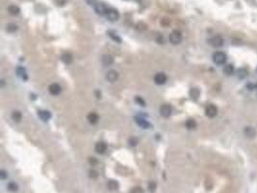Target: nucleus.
Listing matches in <instances>:
<instances>
[{"mask_svg": "<svg viewBox=\"0 0 257 193\" xmlns=\"http://www.w3.org/2000/svg\"><path fill=\"white\" fill-rule=\"evenodd\" d=\"M56 3H57V5H59V6H64V5L66 4V2H67V0H55Z\"/></svg>", "mask_w": 257, "mask_h": 193, "instance_id": "473e14b6", "label": "nucleus"}, {"mask_svg": "<svg viewBox=\"0 0 257 193\" xmlns=\"http://www.w3.org/2000/svg\"><path fill=\"white\" fill-rule=\"evenodd\" d=\"M86 2L89 4V5H93V6H95L96 4H97V0H85Z\"/></svg>", "mask_w": 257, "mask_h": 193, "instance_id": "2f4dec72", "label": "nucleus"}, {"mask_svg": "<svg viewBox=\"0 0 257 193\" xmlns=\"http://www.w3.org/2000/svg\"><path fill=\"white\" fill-rule=\"evenodd\" d=\"M135 100H136V102H137V103H139L140 105L146 106V101L142 100L141 96H136V98H135Z\"/></svg>", "mask_w": 257, "mask_h": 193, "instance_id": "c85d7f7f", "label": "nucleus"}, {"mask_svg": "<svg viewBox=\"0 0 257 193\" xmlns=\"http://www.w3.org/2000/svg\"><path fill=\"white\" fill-rule=\"evenodd\" d=\"M8 12L12 16H17V15L20 13V9L19 7L16 6V5H11V6L8 8Z\"/></svg>", "mask_w": 257, "mask_h": 193, "instance_id": "6ab92c4d", "label": "nucleus"}, {"mask_svg": "<svg viewBox=\"0 0 257 193\" xmlns=\"http://www.w3.org/2000/svg\"><path fill=\"white\" fill-rule=\"evenodd\" d=\"M90 162H91V164L95 165V164H96V162H97V160H96L95 157H91V158H90Z\"/></svg>", "mask_w": 257, "mask_h": 193, "instance_id": "f704fd0d", "label": "nucleus"}, {"mask_svg": "<svg viewBox=\"0 0 257 193\" xmlns=\"http://www.w3.org/2000/svg\"><path fill=\"white\" fill-rule=\"evenodd\" d=\"M101 61H102V64L104 66H111L114 63V58L111 56V55L105 54L103 55L102 58H101Z\"/></svg>", "mask_w": 257, "mask_h": 193, "instance_id": "2eb2a0df", "label": "nucleus"}, {"mask_svg": "<svg viewBox=\"0 0 257 193\" xmlns=\"http://www.w3.org/2000/svg\"><path fill=\"white\" fill-rule=\"evenodd\" d=\"M38 115H39L40 118L44 122L48 121L50 118H51V113L47 110H39L38 111Z\"/></svg>", "mask_w": 257, "mask_h": 193, "instance_id": "ddd939ff", "label": "nucleus"}, {"mask_svg": "<svg viewBox=\"0 0 257 193\" xmlns=\"http://www.w3.org/2000/svg\"><path fill=\"white\" fill-rule=\"evenodd\" d=\"M17 77L22 80L28 79V75H27L26 71H25V69H23L22 67H19L17 69Z\"/></svg>", "mask_w": 257, "mask_h": 193, "instance_id": "4468645a", "label": "nucleus"}, {"mask_svg": "<svg viewBox=\"0 0 257 193\" xmlns=\"http://www.w3.org/2000/svg\"><path fill=\"white\" fill-rule=\"evenodd\" d=\"M167 75L166 73H156V75L154 77V82L156 83L157 85H163L167 82Z\"/></svg>", "mask_w": 257, "mask_h": 193, "instance_id": "39448f33", "label": "nucleus"}, {"mask_svg": "<svg viewBox=\"0 0 257 193\" xmlns=\"http://www.w3.org/2000/svg\"><path fill=\"white\" fill-rule=\"evenodd\" d=\"M106 17L111 21H116V20H118L119 19V13L116 9L111 8V9H108V11H107Z\"/></svg>", "mask_w": 257, "mask_h": 193, "instance_id": "20e7f679", "label": "nucleus"}, {"mask_svg": "<svg viewBox=\"0 0 257 193\" xmlns=\"http://www.w3.org/2000/svg\"><path fill=\"white\" fill-rule=\"evenodd\" d=\"M12 119L15 122H17V123L20 122V121H21V119H22L21 112H19V111H17V110H15L14 112L12 113Z\"/></svg>", "mask_w": 257, "mask_h": 193, "instance_id": "aec40b11", "label": "nucleus"}, {"mask_svg": "<svg viewBox=\"0 0 257 193\" xmlns=\"http://www.w3.org/2000/svg\"><path fill=\"white\" fill-rule=\"evenodd\" d=\"M7 188H8L9 191L11 192H17L19 190V185H17V182H10L8 184H7Z\"/></svg>", "mask_w": 257, "mask_h": 193, "instance_id": "5701e85b", "label": "nucleus"}, {"mask_svg": "<svg viewBox=\"0 0 257 193\" xmlns=\"http://www.w3.org/2000/svg\"><path fill=\"white\" fill-rule=\"evenodd\" d=\"M170 42L172 45H178L182 42V33L177 30H174L170 34Z\"/></svg>", "mask_w": 257, "mask_h": 193, "instance_id": "f03ea898", "label": "nucleus"}, {"mask_svg": "<svg viewBox=\"0 0 257 193\" xmlns=\"http://www.w3.org/2000/svg\"><path fill=\"white\" fill-rule=\"evenodd\" d=\"M172 106L169 104H163L161 107H160V114L161 116H163L164 118H169V117L172 115Z\"/></svg>", "mask_w": 257, "mask_h": 193, "instance_id": "423d86ee", "label": "nucleus"}, {"mask_svg": "<svg viewBox=\"0 0 257 193\" xmlns=\"http://www.w3.org/2000/svg\"><path fill=\"white\" fill-rule=\"evenodd\" d=\"M226 59H227V57H226V54H225V53L222 52V51L215 52L213 54V61H214V63H215V64H217V65H223V64H225Z\"/></svg>", "mask_w": 257, "mask_h": 193, "instance_id": "f257e3e1", "label": "nucleus"}, {"mask_svg": "<svg viewBox=\"0 0 257 193\" xmlns=\"http://www.w3.org/2000/svg\"><path fill=\"white\" fill-rule=\"evenodd\" d=\"M119 78V73L115 70H111L106 73V79L110 82H115Z\"/></svg>", "mask_w": 257, "mask_h": 193, "instance_id": "9d476101", "label": "nucleus"}, {"mask_svg": "<svg viewBox=\"0 0 257 193\" xmlns=\"http://www.w3.org/2000/svg\"><path fill=\"white\" fill-rule=\"evenodd\" d=\"M95 151L99 154H105V152L107 151V145L104 142H98L95 146Z\"/></svg>", "mask_w": 257, "mask_h": 193, "instance_id": "9b49d317", "label": "nucleus"}, {"mask_svg": "<svg viewBox=\"0 0 257 193\" xmlns=\"http://www.w3.org/2000/svg\"><path fill=\"white\" fill-rule=\"evenodd\" d=\"M61 60L64 63H66V64H70V63L72 62V55L68 52H65L61 55Z\"/></svg>", "mask_w": 257, "mask_h": 193, "instance_id": "f3484780", "label": "nucleus"}, {"mask_svg": "<svg viewBox=\"0 0 257 193\" xmlns=\"http://www.w3.org/2000/svg\"><path fill=\"white\" fill-rule=\"evenodd\" d=\"M209 44L214 47H221L223 45V39L221 36H215L209 40Z\"/></svg>", "mask_w": 257, "mask_h": 193, "instance_id": "0eeeda50", "label": "nucleus"}, {"mask_svg": "<svg viewBox=\"0 0 257 193\" xmlns=\"http://www.w3.org/2000/svg\"><path fill=\"white\" fill-rule=\"evenodd\" d=\"M248 70H246V68H241L238 70L237 72V75H238V77L241 78V79H244V78H246V77H248Z\"/></svg>", "mask_w": 257, "mask_h": 193, "instance_id": "4be33fe9", "label": "nucleus"}, {"mask_svg": "<svg viewBox=\"0 0 257 193\" xmlns=\"http://www.w3.org/2000/svg\"><path fill=\"white\" fill-rule=\"evenodd\" d=\"M48 91L53 96H58L62 91V87L58 84V83H52L51 85L48 87Z\"/></svg>", "mask_w": 257, "mask_h": 193, "instance_id": "1a4fd4ad", "label": "nucleus"}, {"mask_svg": "<svg viewBox=\"0 0 257 193\" xmlns=\"http://www.w3.org/2000/svg\"><path fill=\"white\" fill-rule=\"evenodd\" d=\"M138 143H139V141L136 137H131V138L129 139V145H130V146H136Z\"/></svg>", "mask_w": 257, "mask_h": 193, "instance_id": "c756f323", "label": "nucleus"}, {"mask_svg": "<svg viewBox=\"0 0 257 193\" xmlns=\"http://www.w3.org/2000/svg\"><path fill=\"white\" fill-rule=\"evenodd\" d=\"M87 119H88L89 123L91 124V125H95V124H96V123H97V122H98L99 117H98V115H97V114H96L95 112H91V113L88 115Z\"/></svg>", "mask_w": 257, "mask_h": 193, "instance_id": "dca6fc26", "label": "nucleus"}, {"mask_svg": "<svg viewBox=\"0 0 257 193\" xmlns=\"http://www.w3.org/2000/svg\"><path fill=\"white\" fill-rule=\"evenodd\" d=\"M245 134L248 137H254L256 134V131H255V129L253 128H251V126H246L245 128Z\"/></svg>", "mask_w": 257, "mask_h": 193, "instance_id": "393cba45", "label": "nucleus"}, {"mask_svg": "<svg viewBox=\"0 0 257 193\" xmlns=\"http://www.w3.org/2000/svg\"><path fill=\"white\" fill-rule=\"evenodd\" d=\"M185 126H186V128L188 129L192 130V129H195L197 128V122H195L194 119H188L186 121V123H185Z\"/></svg>", "mask_w": 257, "mask_h": 193, "instance_id": "a211bd4d", "label": "nucleus"}, {"mask_svg": "<svg viewBox=\"0 0 257 193\" xmlns=\"http://www.w3.org/2000/svg\"><path fill=\"white\" fill-rule=\"evenodd\" d=\"M223 73H225L226 75H233V73H234V67H233V65H231V64L225 65V68H223Z\"/></svg>", "mask_w": 257, "mask_h": 193, "instance_id": "412c9836", "label": "nucleus"}, {"mask_svg": "<svg viewBox=\"0 0 257 193\" xmlns=\"http://www.w3.org/2000/svg\"><path fill=\"white\" fill-rule=\"evenodd\" d=\"M108 35H109V37H110L113 41H115V42L119 43H119H121V39L118 36V35L116 34L115 32H113V31H108Z\"/></svg>", "mask_w": 257, "mask_h": 193, "instance_id": "bb28decb", "label": "nucleus"}, {"mask_svg": "<svg viewBox=\"0 0 257 193\" xmlns=\"http://www.w3.org/2000/svg\"><path fill=\"white\" fill-rule=\"evenodd\" d=\"M107 186H108V188L111 189V190H117V189L119 188V184H118V182L111 180V181L108 182V184H107Z\"/></svg>", "mask_w": 257, "mask_h": 193, "instance_id": "a878e982", "label": "nucleus"}, {"mask_svg": "<svg viewBox=\"0 0 257 193\" xmlns=\"http://www.w3.org/2000/svg\"><path fill=\"white\" fill-rule=\"evenodd\" d=\"M8 176V174H7V172L5 171V170L2 169L1 171H0V177H1V180H5L6 179V177Z\"/></svg>", "mask_w": 257, "mask_h": 193, "instance_id": "7c9ffc66", "label": "nucleus"}, {"mask_svg": "<svg viewBox=\"0 0 257 193\" xmlns=\"http://www.w3.org/2000/svg\"><path fill=\"white\" fill-rule=\"evenodd\" d=\"M205 114L209 118H214L218 114V108L214 104H208L205 108Z\"/></svg>", "mask_w": 257, "mask_h": 193, "instance_id": "7ed1b4c3", "label": "nucleus"}, {"mask_svg": "<svg viewBox=\"0 0 257 193\" xmlns=\"http://www.w3.org/2000/svg\"><path fill=\"white\" fill-rule=\"evenodd\" d=\"M135 119H136V123L142 128H148L150 126V124L148 123V121L142 118V117H136Z\"/></svg>", "mask_w": 257, "mask_h": 193, "instance_id": "f8f14e48", "label": "nucleus"}, {"mask_svg": "<svg viewBox=\"0 0 257 193\" xmlns=\"http://www.w3.org/2000/svg\"><path fill=\"white\" fill-rule=\"evenodd\" d=\"M190 96L193 98V100H197L199 96V90L197 88H192L190 90Z\"/></svg>", "mask_w": 257, "mask_h": 193, "instance_id": "b1692460", "label": "nucleus"}, {"mask_svg": "<svg viewBox=\"0 0 257 193\" xmlns=\"http://www.w3.org/2000/svg\"><path fill=\"white\" fill-rule=\"evenodd\" d=\"M6 30L10 33H14L17 30V25L15 23H9V24H7Z\"/></svg>", "mask_w": 257, "mask_h": 193, "instance_id": "cd10ccee", "label": "nucleus"}, {"mask_svg": "<svg viewBox=\"0 0 257 193\" xmlns=\"http://www.w3.org/2000/svg\"><path fill=\"white\" fill-rule=\"evenodd\" d=\"M95 10L96 14L99 15V16H104V15L107 14L108 8H107L106 5L104 3H97L95 6Z\"/></svg>", "mask_w": 257, "mask_h": 193, "instance_id": "6e6552de", "label": "nucleus"}, {"mask_svg": "<svg viewBox=\"0 0 257 193\" xmlns=\"http://www.w3.org/2000/svg\"><path fill=\"white\" fill-rule=\"evenodd\" d=\"M90 176L91 178H96L97 177V173L95 171H90Z\"/></svg>", "mask_w": 257, "mask_h": 193, "instance_id": "72a5a7b5", "label": "nucleus"}]
</instances>
